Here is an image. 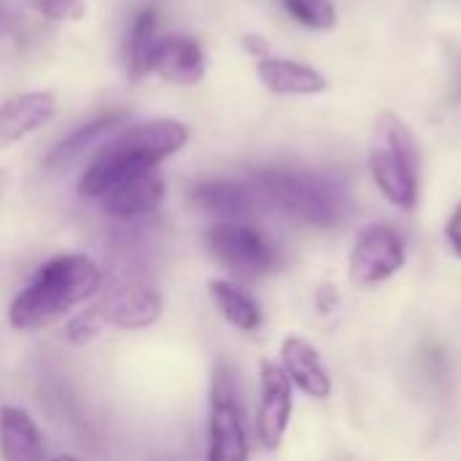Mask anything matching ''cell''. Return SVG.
<instances>
[{
  "label": "cell",
  "mask_w": 461,
  "mask_h": 461,
  "mask_svg": "<svg viewBox=\"0 0 461 461\" xmlns=\"http://www.w3.org/2000/svg\"><path fill=\"white\" fill-rule=\"evenodd\" d=\"M103 286L97 262L86 254H62L46 262L14 297L8 321L19 332H35L65 319L76 305L92 300Z\"/></svg>",
  "instance_id": "obj_1"
},
{
  "label": "cell",
  "mask_w": 461,
  "mask_h": 461,
  "mask_svg": "<svg viewBox=\"0 0 461 461\" xmlns=\"http://www.w3.org/2000/svg\"><path fill=\"white\" fill-rule=\"evenodd\" d=\"M186 140H189V130L176 119H154L127 127L100 149V154L81 176L78 192L84 197L100 200L116 184L138 173L154 170L162 159L181 151Z\"/></svg>",
  "instance_id": "obj_2"
},
{
  "label": "cell",
  "mask_w": 461,
  "mask_h": 461,
  "mask_svg": "<svg viewBox=\"0 0 461 461\" xmlns=\"http://www.w3.org/2000/svg\"><path fill=\"white\" fill-rule=\"evenodd\" d=\"M367 165L381 194L402 211H413L419 200V146L411 127L392 111L373 122Z\"/></svg>",
  "instance_id": "obj_3"
},
{
  "label": "cell",
  "mask_w": 461,
  "mask_h": 461,
  "mask_svg": "<svg viewBox=\"0 0 461 461\" xmlns=\"http://www.w3.org/2000/svg\"><path fill=\"white\" fill-rule=\"evenodd\" d=\"M251 192L257 200L313 227H338L346 216V194L321 176L262 170L251 178Z\"/></svg>",
  "instance_id": "obj_4"
},
{
  "label": "cell",
  "mask_w": 461,
  "mask_h": 461,
  "mask_svg": "<svg viewBox=\"0 0 461 461\" xmlns=\"http://www.w3.org/2000/svg\"><path fill=\"white\" fill-rule=\"evenodd\" d=\"M205 246L219 265H224L232 276L259 278L276 270L278 249L276 243L257 227L246 221H219L205 232Z\"/></svg>",
  "instance_id": "obj_5"
},
{
  "label": "cell",
  "mask_w": 461,
  "mask_h": 461,
  "mask_svg": "<svg viewBox=\"0 0 461 461\" xmlns=\"http://www.w3.org/2000/svg\"><path fill=\"white\" fill-rule=\"evenodd\" d=\"M405 259V238L392 224H370L359 232L348 254V278L359 286H375L397 276Z\"/></svg>",
  "instance_id": "obj_6"
},
{
  "label": "cell",
  "mask_w": 461,
  "mask_h": 461,
  "mask_svg": "<svg viewBox=\"0 0 461 461\" xmlns=\"http://www.w3.org/2000/svg\"><path fill=\"white\" fill-rule=\"evenodd\" d=\"M205 461H249V440L243 413L235 400L232 378L219 370L213 378L211 424H208V456Z\"/></svg>",
  "instance_id": "obj_7"
},
{
  "label": "cell",
  "mask_w": 461,
  "mask_h": 461,
  "mask_svg": "<svg viewBox=\"0 0 461 461\" xmlns=\"http://www.w3.org/2000/svg\"><path fill=\"white\" fill-rule=\"evenodd\" d=\"M294 411V386L281 365L262 359L259 365V405H257V440L265 451H278Z\"/></svg>",
  "instance_id": "obj_8"
},
{
  "label": "cell",
  "mask_w": 461,
  "mask_h": 461,
  "mask_svg": "<svg viewBox=\"0 0 461 461\" xmlns=\"http://www.w3.org/2000/svg\"><path fill=\"white\" fill-rule=\"evenodd\" d=\"M103 324L119 330H146L159 321L162 316V297L157 289L140 281H122L111 286L95 305H92Z\"/></svg>",
  "instance_id": "obj_9"
},
{
  "label": "cell",
  "mask_w": 461,
  "mask_h": 461,
  "mask_svg": "<svg viewBox=\"0 0 461 461\" xmlns=\"http://www.w3.org/2000/svg\"><path fill=\"white\" fill-rule=\"evenodd\" d=\"M281 370L311 400H327L332 394V375L313 343L300 335H289L281 343Z\"/></svg>",
  "instance_id": "obj_10"
},
{
  "label": "cell",
  "mask_w": 461,
  "mask_h": 461,
  "mask_svg": "<svg viewBox=\"0 0 461 461\" xmlns=\"http://www.w3.org/2000/svg\"><path fill=\"white\" fill-rule=\"evenodd\" d=\"M165 197V184L159 178L157 170H146L138 173L122 184H116L113 189H108L100 203L105 208V213H111L113 219L122 221H132V219H143L151 216Z\"/></svg>",
  "instance_id": "obj_11"
},
{
  "label": "cell",
  "mask_w": 461,
  "mask_h": 461,
  "mask_svg": "<svg viewBox=\"0 0 461 461\" xmlns=\"http://www.w3.org/2000/svg\"><path fill=\"white\" fill-rule=\"evenodd\" d=\"M57 111L51 92H27L0 105V149H8L43 127Z\"/></svg>",
  "instance_id": "obj_12"
},
{
  "label": "cell",
  "mask_w": 461,
  "mask_h": 461,
  "mask_svg": "<svg viewBox=\"0 0 461 461\" xmlns=\"http://www.w3.org/2000/svg\"><path fill=\"white\" fill-rule=\"evenodd\" d=\"M151 73L170 84L192 86L205 76V54L203 46L192 35H167L159 41Z\"/></svg>",
  "instance_id": "obj_13"
},
{
  "label": "cell",
  "mask_w": 461,
  "mask_h": 461,
  "mask_svg": "<svg viewBox=\"0 0 461 461\" xmlns=\"http://www.w3.org/2000/svg\"><path fill=\"white\" fill-rule=\"evenodd\" d=\"M0 456L3 461H46L38 424L19 408H0Z\"/></svg>",
  "instance_id": "obj_14"
},
{
  "label": "cell",
  "mask_w": 461,
  "mask_h": 461,
  "mask_svg": "<svg viewBox=\"0 0 461 461\" xmlns=\"http://www.w3.org/2000/svg\"><path fill=\"white\" fill-rule=\"evenodd\" d=\"M257 76L276 95H319L330 86L327 78L311 65L281 57H262L257 65Z\"/></svg>",
  "instance_id": "obj_15"
},
{
  "label": "cell",
  "mask_w": 461,
  "mask_h": 461,
  "mask_svg": "<svg viewBox=\"0 0 461 461\" xmlns=\"http://www.w3.org/2000/svg\"><path fill=\"white\" fill-rule=\"evenodd\" d=\"M192 200L197 208L224 221H240L257 205V194L232 181H205L192 189Z\"/></svg>",
  "instance_id": "obj_16"
},
{
  "label": "cell",
  "mask_w": 461,
  "mask_h": 461,
  "mask_svg": "<svg viewBox=\"0 0 461 461\" xmlns=\"http://www.w3.org/2000/svg\"><path fill=\"white\" fill-rule=\"evenodd\" d=\"M208 294H211L213 305L219 308V313L235 330L257 332L262 327V308L243 286L224 281V278H213V281H208Z\"/></svg>",
  "instance_id": "obj_17"
},
{
  "label": "cell",
  "mask_w": 461,
  "mask_h": 461,
  "mask_svg": "<svg viewBox=\"0 0 461 461\" xmlns=\"http://www.w3.org/2000/svg\"><path fill=\"white\" fill-rule=\"evenodd\" d=\"M159 30H157V14L140 11L132 22L130 41H127V70L132 78H143L151 73L154 54L159 46Z\"/></svg>",
  "instance_id": "obj_18"
},
{
  "label": "cell",
  "mask_w": 461,
  "mask_h": 461,
  "mask_svg": "<svg viewBox=\"0 0 461 461\" xmlns=\"http://www.w3.org/2000/svg\"><path fill=\"white\" fill-rule=\"evenodd\" d=\"M122 122H124V113H108V116H100V119H95V122L78 127L70 138H65V140L49 154L46 165H49V167H62V165L73 162L76 157H81L89 146H95L103 135H108V132H111L113 127H119Z\"/></svg>",
  "instance_id": "obj_19"
},
{
  "label": "cell",
  "mask_w": 461,
  "mask_h": 461,
  "mask_svg": "<svg viewBox=\"0 0 461 461\" xmlns=\"http://www.w3.org/2000/svg\"><path fill=\"white\" fill-rule=\"evenodd\" d=\"M284 8L305 27L332 30L338 22V11L330 0H284Z\"/></svg>",
  "instance_id": "obj_20"
},
{
  "label": "cell",
  "mask_w": 461,
  "mask_h": 461,
  "mask_svg": "<svg viewBox=\"0 0 461 461\" xmlns=\"http://www.w3.org/2000/svg\"><path fill=\"white\" fill-rule=\"evenodd\" d=\"M100 327H103V319H100V313L95 311V308H89V311H81L78 316H73L70 321H68V327H65V338L70 340V343H86V340H92L97 332H100Z\"/></svg>",
  "instance_id": "obj_21"
},
{
  "label": "cell",
  "mask_w": 461,
  "mask_h": 461,
  "mask_svg": "<svg viewBox=\"0 0 461 461\" xmlns=\"http://www.w3.org/2000/svg\"><path fill=\"white\" fill-rule=\"evenodd\" d=\"M32 5L49 19H81L86 0H32Z\"/></svg>",
  "instance_id": "obj_22"
},
{
  "label": "cell",
  "mask_w": 461,
  "mask_h": 461,
  "mask_svg": "<svg viewBox=\"0 0 461 461\" xmlns=\"http://www.w3.org/2000/svg\"><path fill=\"white\" fill-rule=\"evenodd\" d=\"M446 240H448L451 251L461 259V203L456 205V211L451 213L448 224H446Z\"/></svg>",
  "instance_id": "obj_23"
},
{
  "label": "cell",
  "mask_w": 461,
  "mask_h": 461,
  "mask_svg": "<svg viewBox=\"0 0 461 461\" xmlns=\"http://www.w3.org/2000/svg\"><path fill=\"white\" fill-rule=\"evenodd\" d=\"M243 46H246L251 54H259V57L267 54V43H265L262 35H246V38H243Z\"/></svg>",
  "instance_id": "obj_24"
},
{
  "label": "cell",
  "mask_w": 461,
  "mask_h": 461,
  "mask_svg": "<svg viewBox=\"0 0 461 461\" xmlns=\"http://www.w3.org/2000/svg\"><path fill=\"white\" fill-rule=\"evenodd\" d=\"M5 24H8V11H5V5L0 3V32L5 30Z\"/></svg>",
  "instance_id": "obj_25"
},
{
  "label": "cell",
  "mask_w": 461,
  "mask_h": 461,
  "mask_svg": "<svg viewBox=\"0 0 461 461\" xmlns=\"http://www.w3.org/2000/svg\"><path fill=\"white\" fill-rule=\"evenodd\" d=\"M5 184H8V173L0 167V197H3V192H5Z\"/></svg>",
  "instance_id": "obj_26"
},
{
  "label": "cell",
  "mask_w": 461,
  "mask_h": 461,
  "mask_svg": "<svg viewBox=\"0 0 461 461\" xmlns=\"http://www.w3.org/2000/svg\"><path fill=\"white\" fill-rule=\"evenodd\" d=\"M51 461H78V459H73V456H57V459H51Z\"/></svg>",
  "instance_id": "obj_27"
}]
</instances>
